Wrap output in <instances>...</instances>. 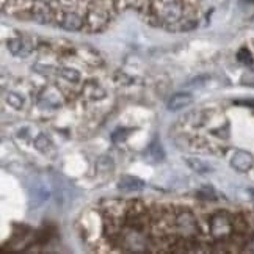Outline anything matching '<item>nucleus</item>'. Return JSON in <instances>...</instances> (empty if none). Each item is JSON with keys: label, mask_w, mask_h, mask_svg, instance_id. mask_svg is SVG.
I'll list each match as a JSON object with an SVG mask.
<instances>
[{"label": "nucleus", "mask_w": 254, "mask_h": 254, "mask_svg": "<svg viewBox=\"0 0 254 254\" xmlns=\"http://www.w3.org/2000/svg\"><path fill=\"white\" fill-rule=\"evenodd\" d=\"M118 189L126 193L140 191L144 189V182L140 178H135V176H121L118 181Z\"/></svg>", "instance_id": "8"}, {"label": "nucleus", "mask_w": 254, "mask_h": 254, "mask_svg": "<svg viewBox=\"0 0 254 254\" xmlns=\"http://www.w3.org/2000/svg\"><path fill=\"white\" fill-rule=\"evenodd\" d=\"M245 247H248V251L254 253V234L248 239V242H247V245H245Z\"/></svg>", "instance_id": "21"}, {"label": "nucleus", "mask_w": 254, "mask_h": 254, "mask_svg": "<svg viewBox=\"0 0 254 254\" xmlns=\"http://www.w3.org/2000/svg\"><path fill=\"white\" fill-rule=\"evenodd\" d=\"M182 13H184V6L179 0H165V2L160 3L159 8V19H162L165 24H168L171 27L173 24L181 21Z\"/></svg>", "instance_id": "4"}, {"label": "nucleus", "mask_w": 254, "mask_h": 254, "mask_svg": "<svg viewBox=\"0 0 254 254\" xmlns=\"http://www.w3.org/2000/svg\"><path fill=\"white\" fill-rule=\"evenodd\" d=\"M96 168L99 171H110L113 168V162L110 157H101L96 163Z\"/></svg>", "instance_id": "18"}, {"label": "nucleus", "mask_w": 254, "mask_h": 254, "mask_svg": "<svg viewBox=\"0 0 254 254\" xmlns=\"http://www.w3.org/2000/svg\"><path fill=\"white\" fill-rule=\"evenodd\" d=\"M58 74H60L63 79H66L67 82H71V83L80 82V74H79V71L71 69V67H60V69H58Z\"/></svg>", "instance_id": "13"}, {"label": "nucleus", "mask_w": 254, "mask_h": 254, "mask_svg": "<svg viewBox=\"0 0 254 254\" xmlns=\"http://www.w3.org/2000/svg\"><path fill=\"white\" fill-rule=\"evenodd\" d=\"M198 196L201 199H210V201H215L217 199V191H215L212 187H209V185H206V187H202L198 190Z\"/></svg>", "instance_id": "17"}, {"label": "nucleus", "mask_w": 254, "mask_h": 254, "mask_svg": "<svg viewBox=\"0 0 254 254\" xmlns=\"http://www.w3.org/2000/svg\"><path fill=\"white\" fill-rule=\"evenodd\" d=\"M6 102L8 105H11L13 109H22V105H24V101H22V97L16 94V93H6Z\"/></svg>", "instance_id": "15"}, {"label": "nucleus", "mask_w": 254, "mask_h": 254, "mask_svg": "<svg viewBox=\"0 0 254 254\" xmlns=\"http://www.w3.org/2000/svg\"><path fill=\"white\" fill-rule=\"evenodd\" d=\"M193 102V96L189 93H176L170 97L168 101V110L171 112H178L182 110L185 107H189Z\"/></svg>", "instance_id": "9"}, {"label": "nucleus", "mask_w": 254, "mask_h": 254, "mask_svg": "<svg viewBox=\"0 0 254 254\" xmlns=\"http://www.w3.org/2000/svg\"><path fill=\"white\" fill-rule=\"evenodd\" d=\"M151 154H152V157L155 160H162L163 159V151H162L159 143H152L151 144Z\"/></svg>", "instance_id": "20"}, {"label": "nucleus", "mask_w": 254, "mask_h": 254, "mask_svg": "<svg viewBox=\"0 0 254 254\" xmlns=\"http://www.w3.org/2000/svg\"><path fill=\"white\" fill-rule=\"evenodd\" d=\"M254 157L247 151H236L231 157V167L239 173H247L253 168Z\"/></svg>", "instance_id": "6"}, {"label": "nucleus", "mask_w": 254, "mask_h": 254, "mask_svg": "<svg viewBox=\"0 0 254 254\" xmlns=\"http://www.w3.org/2000/svg\"><path fill=\"white\" fill-rule=\"evenodd\" d=\"M176 231L182 239H196L199 229L194 213L187 209L176 212Z\"/></svg>", "instance_id": "3"}, {"label": "nucleus", "mask_w": 254, "mask_h": 254, "mask_svg": "<svg viewBox=\"0 0 254 254\" xmlns=\"http://www.w3.org/2000/svg\"><path fill=\"white\" fill-rule=\"evenodd\" d=\"M51 146H52V144H51V140H49L44 133H41V135H38V136H36V140H35V148H36L38 151L46 152L49 148H51Z\"/></svg>", "instance_id": "14"}, {"label": "nucleus", "mask_w": 254, "mask_h": 254, "mask_svg": "<svg viewBox=\"0 0 254 254\" xmlns=\"http://www.w3.org/2000/svg\"><path fill=\"white\" fill-rule=\"evenodd\" d=\"M209 226H210V236L218 242L229 240V237L234 236V223H232V217L228 212L215 213L210 218Z\"/></svg>", "instance_id": "2"}, {"label": "nucleus", "mask_w": 254, "mask_h": 254, "mask_svg": "<svg viewBox=\"0 0 254 254\" xmlns=\"http://www.w3.org/2000/svg\"><path fill=\"white\" fill-rule=\"evenodd\" d=\"M185 162H187V165L193 171H196L199 174H207V173L213 171V168L210 167V165H207L206 162H202V160H199L196 157H187V159H185Z\"/></svg>", "instance_id": "11"}, {"label": "nucleus", "mask_w": 254, "mask_h": 254, "mask_svg": "<svg viewBox=\"0 0 254 254\" xmlns=\"http://www.w3.org/2000/svg\"><path fill=\"white\" fill-rule=\"evenodd\" d=\"M85 25V19L75 13H66L60 17V27L67 32H79Z\"/></svg>", "instance_id": "7"}, {"label": "nucleus", "mask_w": 254, "mask_h": 254, "mask_svg": "<svg viewBox=\"0 0 254 254\" xmlns=\"http://www.w3.org/2000/svg\"><path fill=\"white\" fill-rule=\"evenodd\" d=\"M115 14L113 0H94L90 3L85 17V25L90 32H99L110 22Z\"/></svg>", "instance_id": "1"}, {"label": "nucleus", "mask_w": 254, "mask_h": 254, "mask_svg": "<svg viewBox=\"0 0 254 254\" xmlns=\"http://www.w3.org/2000/svg\"><path fill=\"white\" fill-rule=\"evenodd\" d=\"M240 82L245 85V86H251L254 88V71H247L245 74L242 75Z\"/></svg>", "instance_id": "19"}, {"label": "nucleus", "mask_w": 254, "mask_h": 254, "mask_svg": "<svg viewBox=\"0 0 254 254\" xmlns=\"http://www.w3.org/2000/svg\"><path fill=\"white\" fill-rule=\"evenodd\" d=\"M6 46H8V51L14 54V55H27L28 51H30V46H27L24 40H21V38H11V40L6 41Z\"/></svg>", "instance_id": "10"}, {"label": "nucleus", "mask_w": 254, "mask_h": 254, "mask_svg": "<svg viewBox=\"0 0 254 254\" xmlns=\"http://www.w3.org/2000/svg\"><path fill=\"white\" fill-rule=\"evenodd\" d=\"M28 16H30L38 24H49L54 19V13H52L51 6L44 2H41V0H35V2L32 3L30 14Z\"/></svg>", "instance_id": "5"}, {"label": "nucleus", "mask_w": 254, "mask_h": 254, "mask_svg": "<svg viewBox=\"0 0 254 254\" xmlns=\"http://www.w3.org/2000/svg\"><path fill=\"white\" fill-rule=\"evenodd\" d=\"M83 93H85V96L88 97V99H91V101H101L105 97V91L96 83H88L85 86Z\"/></svg>", "instance_id": "12"}, {"label": "nucleus", "mask_w": 254, "mask_h": 254, "mask_svg": "<svg viewBox=\"0 0 254 254\" xmlns=\"http://www.w3.org/2000/svg\"><path fill=\"white\" fill-rule=\"evenodd\" d=\"M237 60H239L242 64L250 66V64H253V55H251V52L248 51L247 47H242L240 51L237 52Z\"/></svg>", "instance_id": "16"}]
</instances>
